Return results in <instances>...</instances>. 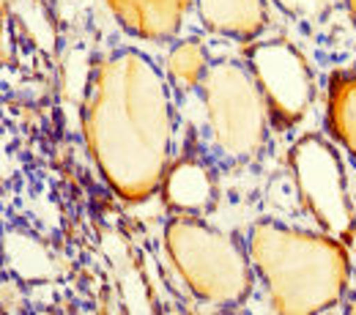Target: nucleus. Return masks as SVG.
<instances>
[{
	"label": "nucleus",
	"instance_id": "1a4fd4ad",
	"mask_svg": "<svg viewBox=\"0 0 356 315\" xmlns=\"http://www.w3.org/2000/svg\"><path fill=\"white\" fill-rule=\"evenodd\" d=\"M203 22L236 39H252L266 28V0H197Z\"/></svg>",
	"mask_w": 356,
	"mask_h": 315
},
{
	"label": "nucleus",
	"instance_id": "20e7f679",
	"mask_svg": "<svg viewBox=\"0 0 356 315\" xmlns=\"http://www.w3.org/2000/svg\"><path fill=\"white\" fill-rule=\"evenodd\" d=\"M209 127L217 148L227 159L244 162L258 156L266 143V99L252 72L238 63H217L203 80Z\"/></svg>",
	"mask_w": 356,
	"mask_h": 315
},
{
	"label": "nucleus",
	"instance_id": "f8f14e48",
	"mask_svg": "<svg viewBox=\"0 0 356 315\" xmlns=\"http://www.w3.org/2000/svg\"><path fill=\"white\" fill-rule=\"evenodd\" d=\"M348 6H351V14H354V19H356V0H348Z\"/></svg>",
	"mask_w": 356,
	"mask_h": 315
},
{
	"label": "nucleus",
	"instance_id": "f03ea898",
	"mask_svg": "<svg viewBox=\"0 0 356 315\" xmlns=\"http://www.w3.org/2000/svg\"><path fill=\"white\" fill-rule=\"evenodd\" d=\"M250 255L280 313L326 310L346 288L348 261L337 239L258 223L250 233Z\"/></svg>",
	"mask_w": 356,
	"mask_h": 315
},
{
	"label": "nucleus",
	"instance_id": "423d86ee",
	"mask_svg": "<svg viewBox=\"0 0 356 315\" xmlns=\"http://www.w3.org/2000/svg\"><path fill=\"white\" fill-rule=\"evenodd\" d=\"M250 72L268 104V113L285 124L299 121L315 96V83L307 60L285 42L255 45L250 52Z\"/></svg>",
	"mask_w": 356,
	"mask_h": 315
},
{
	"label": "nucleus",
	"instance_id": "9b49d317",
	"mask_svg": "<svg viewBox=\"0 0 356 315\" xmlns=\"http://www.w3.org/2000/svg\"><path fill=\"white\" fill-rule=\"evenodd\" d=\"M168 77L176 83L181 90L197 88L206 74H209V58L200 42H184L170 49L168 55Z\"/></svg>",
	"mask_w": 356,
	"mask_h": 315
},
{
	"label": "nucleus",
	"instance_id": "39448f33",
	"mask_svg": "<svg viewBox=\"0 0 356 315\" xmlns=\"http://www.w3.org/2000/svg\"><path fill=\"white\" fill-rule=\"evenodd\" d=\"M291 168L296 173L299 195L318 225L334 239H348L354 230V209L337 151L321 137H305L291 151Z\"/></svg>",
	"mask_w": 356,
	"mask_h": 315
},
{
	"label": "nucleus",
	"instance_id": "9d476101",
	"mask_svg": "<svg viewBox=\"0 0 356 315\" xmlns=\"http://www.w3.org/2000/svg\"><path fill=\"white\" fill-rule=\"evenodd\" d=\"M332 129L356 156V72L332 80Z\"/></svg>",
	"mask_w": 356,
	"mask_h": 315
},
{
	"label": "nucleus",
	"instance_id": "6e6552de",
	"mask_svg": "<svg viewBox=\"0 0 356 315\" xmlns=\"http://www.w3.org/2000/svg\"><path fill=\"white\" fill-rule=\"evenodd\" d=\"M162 192L170 209L186 217H203L217 200L214 176L200 159H184L170 173H165Z\"/></svg>",
	"mask_w": 356,
	"mask_h": 315
},
{
	"label": "nucleus",
	"instance_id": "f257e3e1",
	"mask_svg": "<svg viewBox=\"0 0 356 315\" xmlns=\"http://www.w3.org/2000/svg\"><path fill=\"white\" fill-rule=\"evenodd\" d=\"M93 156L129 200L165 181L170 156V96L159 69L140 52L113 55L93 80L86 110Z\"/></svg>",
	"mask_w": 356,
	"mask_h": 315
},
{
	"label": "nucleus",
	"instance_id": "7ed1b4c3",
	"mask_svg": "<svg viewBox=\"0 0 356 315\" xmlns=\"http://www.w3.org/2000/svg\"><path fill=\"white\" fill-rule=\"evenodd\" d=\"M168 250L186 288L197 299L230 307L250 296V258L233 239L200 223V217L178 214L168 225Z\"/></svg>",
	"mask_w": 356,
	"mask_h": 315
},
{
	"label": "nucleus",
	"instance_id": "0eeeda50",
	"mask_svg": "<svg viewBox=\"0 0 356 315\" xmlns=\"http://www.w3.org/2000/svg\"><path fill=\"white\" fill-rule=\"evenodd\" d=\"M186 6L189 0H110V8L121 25L134 36L151 42L176 36Z\"/></svg>",
	"mask_w": 356,
	"mask_h": 315
}]
</instances>
